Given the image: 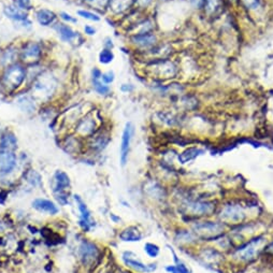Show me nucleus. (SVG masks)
Segmentation results:
<instances>
[{
    "instance_id": "a19ab883",
    "label": "nucleus",
    "mask_w": 273,
    "mask_h": 273,
    "mask_svg": "<svg viewBox=\"0 0 273 273\" xmlns=\"http://www.w3.org/2000/svg\"><path fill=\"white\" fill-rule=\"evenodd\" d=\"M114 80H115V74L113 71H106V72H103L101 75V81L106 85L112 84Z\"/></svg>"
},
{
    "instance_id": "412c9836",
    "label": "nucleus",
    "mask_w": 273,
    "mask_h": 273,
    "mask_svg": "<svg viewBox=\"0 0 273 273\" xmlns=\"http://www.w3.org/2000/svg\"><path fill=\"white\" fill-rule=\"evenodd\" d=\"M101 75L102 72L98 68H94L92 72V81H93V87L96 90L97 94L101 95V96H106L110 94V87L109 85L104 84L101 81Z\"/></svg>"
},
{
    "instance_id": "72a5a7b5",
    "label": "nucleus",
    "mask_w": 273,
    "mask_h": 273,
    "mask_svg": "<svg viewBox=\"0 0 273 273\" xmlns=\"http://www.w3.org/2000/svg\"><path fill=\"white\" fill-rule=\"evenodd\" d=\"M158 117H159V120H161V122H163L166 125H168V126H175L177 124V120H179V118H177V116L170 112V111H162V112H159L158 113Z\"/></svg>"
},
{
    "instance_id": "37998d69",
    "label": "nucleus",
    "mask_w": 273,
    "mask_h": 273,
    "mask_svg": "<svg viewBox=\"0 0 273 273\" xmlns=\"http://www.w3.org/2000/svg\"><path fill=\"white\" fill-rule=\"evenodd\" d=\"M205 2H206V0H189V4H191V6L195 10H197V11H203Z\"/></svg>"
},
{
    "instance_id": "a211bd4d",
    "label": "nucleus",
    "mask_w": 273,
    "mask_h": 273,
    "mask_svg": "<svg viewBox=\"0 0 273 273\" xmlns=\"http://www.w3.org/2000/svg\"><path fill=\"white\" fill-rule=\"evenodd\" d=\"M4 13H5V15L8 19H10L12 21H15V22H19V23L30 24V21L28 20L27 12L21 10L14 4L6 6L5 9H4Z\"/></svg>"
},
{
    "instance_id": "20e7f679",
    "label": "nucleus",
    "mask_w": 273,
    "mask_h": 273,
    "mask_svg": "<svg viewBox=\"0 0 273 273\" xmlns=\"http://www.w3.org/2000/svg\"><path fill=\"white\" fill-rule=\"evenodd\" d=\"M27 77V71L21 64H12L5 68L2 76V85L8 93L17 90Z\"/></svg>"
},
{
    "instance_id": "2eb2a0df",
    "label": "nucleus",
    "mask_w": 273,
    "mask_h": 273,
    "mask_svg": "<svg viewBox=\"0 0 273 273\" xmlns=\"http://www.w3.org/2000/svg\"><path fill=\"white\" fill-rule=\"evenodd\" d=\"M226 3V0H206L203 12L207 17L215 19L223 13Z\"/></svg>"
},
{
    "instance_id": "bb28decb",
    "label": "nucleus",
    "mask_w": 273,
    "mask_h": 273,
    "mask_svg": "<svg viewBox=\"0 0 273 273\" xmlns=\"http://www.w3.org/2000/svg\"><path fill=\"white\" fill-rule=\"evenodd\" d=\"M35 19H37L38 23L41 26L47 27V26L53 25L54 22L57 19V15L51 10L40 9L37 11V13H35Z\"/></svg>"
},
{
    "instance_id": "473e14b6",
    "label": "nucleus",
    "mask_w": 273,
    "mask_h": 273,
    "mask_svg": "<svg viewBox=\"0 0 273 273\" xmlns=\"http://www.w3.org/2000/svg\"><path fill=\"white\" fill-rule=\"evenodd\" d=\"M174 260H175V265L168 266L167 268H166L167 272L169 273H192L191 270L187 268V266L184 263H182L181 260L177 259L175 255H174Z\"/></svg>"
},
{
    "instance_id": "a18cd8bd",
    "label": "nucleus",
    "mask_w": 273,
    "mask_h": 273,
    "mask_svg": "<svg viewBox=\"0 0 273 273\" xmlns=\"http://www.w3.org/2000/svg\"><path fill=\"white\" fill-rule=\"evenodd\" d=\"M135 90V86L132 83H125V84L121 85V92L124 94H130Z\"/></svg>"
},
{
    "instance_id": "3c124183",
    "label": "nucleus",
    "mask_w": 273,
    "mask_h": 273,
    "mask_svg": "<svg viewBox=\"0 0 273 273\" xmlns=\"http://www.w3.org/2000/svg\"><path fill=\"white\" fill-rule=\"evenodd\" d=\"M160 2H169V0H160Z\"/></svg>"
},
{
    "instance_id": "ea45409f",
    "label": "nucleus",
    "mask_w": 273,
    "mask_h": 273,
    "mask_svg": "<svg viewBox=\"0 0 273 273\" xmlns=\"http://www.w3.org/2000/svg\"><path fill=\"white\" fill-rule=\"evenodd\" d=\"M85 2L96 9H106L110 0H85Z\"/></svg>"
},
{
    "instance_id": "4be33fe9",
    "label": "nucleus",
    "mask_w": 273,
    "mask_h": 273,
    "mask_svg": "<svg viewBox=\"0 0 273 273\" xmlns=\"http://www.w3.org/2000/svg\"><path fill=\"white\" fill-rule=\"evenodd\" d=\"M205 153V150L200 149L198 147H191L185 149L183 152H181L179 155H177V161L181 165H185L195 160L197 157L200 155H203Z\"/></svg>"
},
{
    "instance_id": "dca6fc26",
    "label": "nucleus",
    "mask_w": 273,
    "mask_h": 273,
    "mask_svg": "<svg viewBox=\"0 0 273 273\" xmlns=\"http://www.w3.org/2000/svg\"><path fill=\"white\" fill-rule=\"evenodd\" d=\"M16 166V156L14 152L0 150V172L4 174L10 173Z\"/></svg>"
},
{
    "instance_id": "1a4fd4ad",
    "label": "nucleus",
    "mask_w": 273,
    "mask_h": 273,
    "mask_svg": "<svg viewBox=\"0 0 273 273\" xmlns=\"http://www.w3.org/2000/svg\"><path fill=\"white\" fill-rule=\"evenodd\" d=\"M129 41L134 45L135 49H137V51H140L141 53L151 50L152 47L159 43L158 35L155 31L130 34Z\"/></svg>"
},
{
    "instance_id": "e433bc0d",
    "label": "nucleus",
    "mask_w": 273,
    "mask_h": 273,
    "mask_svg": "<svg viewBox=\"0 0 273 273\" xmlns=\"http://www.w3.org/2000/svg\"><path fill=\"white\" fill-rule=\"evenodd\" d=\"M144 252L147 253V255L151 258H156L159 253H160V248L157 244H154V243H147L144 245Z\"/></svg>"
},
{
    "instance_id": "6ab92c4d",
    "label": "nucleus",
    "mask_w": 273,
    "mask_h": 273,
    "mask_svg": "<svg viewBox=\"0 0 273 273\" xmlns=\"http://www.w3.org/2000/svg\"><path fill=\"white\" fill-rule=\"evenodd\" d=\"M136 4V0H110L108 9L113 15H121L126 13Z\"/></svg>"
},
{
    "instance_id": "9d476101",
    "label": "nucleus",
    "mask_w": 273,
    "mask_h": 273,
    "mask_svg": "<svg viewBox=\"0 0 273 273\" xmlns=\"http://www.w3.org/2000/svg\"><path fill=\"white\" fill-rule=\"evenodd\" d=\"M70 187V179L66 172L58 170L53 177V192L56 195L57 200L62 205H66L68 201L66 189Z\"/></svg>"
},
{
    "instance_id": "c03bdc74",
    "label": "nucleus",
    "mask_w": 273,
    "mask_h": 273,
    "mask_svg": "<svg viewBox=\"0 0 273 273\" xmlns=\"http://www.w3.org/2000/svg\"><path fill=\"white\" fill-rule=\"evenodd\" d=\"M59 15H61L62 20H64V21H65L66 23H68V24H70V23L75 24V23H77V22H78V20H77L76 17H74V16L71 15V14L67 13V12H62V13L59 14Z\"/></svg>"
},
{
    "instance_id": "4468645a",
    "label": "nucleus",
    "mask_w": 273,
    "mask_h": 273,
    "mask_svg": "<svg viewBox=\"0 0 273 273\" xmlns=\"http://www.w3.org/2000/svg\"><path fill=\"white\" fill-rule=\"evenodd\" d=\"M99 251L97 246L89 241H83L80 245V257L84 264H90L97 259Z\"/></svg>"
},
{
    "instance_id": "aec40b11",
    "label": "nucleus",
    "mask_w": 273,
    "mask_h": 273,
    "mask_svg": "<svg viewBox=\"0 0 273 273\" xmlns=\"http://www.w3.org/2000/svg\"><path fill=\"white\" fill-rule=\"evenodd\" d=\"M264 5V0H238V6L251 15H256L263 12Z\"/></svg>"
},
{
    "instance_id": "393cba45",
    "label": "nucleus",
    "mask_w": 273,
    "mask_h": 273,
    "mask_svg": "<svg viewBox=\"0 0 273 273\" xmlns=\"http://www.w3.org/2000/svg\"><path fill=\"white\" fill-rule=\"evenodd\" d=\"M55 29L59 37L65 42H74L78 38V32H76L72 28H71L67 24H57L55 26Z\"/></svg>"
},
{
    "instance_id": "ddd939ff",
    "label": "nucleus",
    "mask_w": 273,
    "mask_h": 273,
    "mask_svg": "<svg viewBox=\"0 0 273 273\" xmlns=\"http://www.w3.org/2000/svg\"><path fill=\"white\" fill-rule=\"evenodd\" d=\"M75 200L77 203V206H78V209L80 211V221H79V224L80 226L84 229L85 231H88L90 228L94 227L95 225V222L93 221V217H92V214H90V211L88 210L86 204L84 203V201L82 200V198L80 196H75Z\"/></svg>"
},
{
    "instance_id": "f257e3e1",
    "label": "nucleus",
    "mask_w": 273,
    "mask_h": 273,
    "mask_svg": "<svg viewBox=\"0 0 273 273\" xmlns=\"http://www.w3.org/2000/svg\"><path fill=\"white\" fill-rule=\"evenodd\" d=\"M144 75L160 83L173 81L181 77L180 65L171 57L153 59L145 63Z\"/></svg>"
},
{
    "instance_id": "9b49d317",
    "label": "nucleus",
    "mask_w": 273,
    "mask_h": 273,
    "mask_svg": "<svg viewBox=\"0 0 273 273\" xmlns=\"http://www.w3.org/2000/svg\"><path fill=\"white\" fill-rule=\"evenodd\" d=\"M122 259L128 268L139 273H151L157 269L156 264H144L143 262H141L138 256H136V254L132 252H125L122 255Z\"/></svg>"
},
{
    "instance_id": "f3484780",
    "label": "nucleus",
    "mask_w": 273,
    "mask_h": 273,
    "mask_svg": "<svg viewBox=\"0 0 273 273\" xmlns=\"http://www.w3.org/2000/svg\"><path fill=\"white\" fill-rule=\"evenodd\" d=\"M97 129V123L93 114L86 115L79 122L77 126V133L81 136H92Z\"/></svg>"
},
{
    "instance_id": "09e8293b",
    "label": "nucleus",
    "mask_w": 273,
    "mask_h": 273,
    "mask_svg": "<svg viewBox=\"0 0 273 273\" xmlns=\"http://www.w3.org/2000/svg\"><path fill=\"white\" fill-rule=\"evenodd\" d=\"M113 46H114L113 41L110 38H106L105 39V42H104V49H110V50H112Z\"/></svg>"
},
{
    "instance_id": "39448f33",
    "label": "nucleus",
    "mask_w": 273,
    "mask_h": 273,
    "mask_svg": "<svg viewBox=\"0 0 273 273\" xmlns=\"http://www.w3.org/2000/svg\"><path fill=\"white\" fill-rule=\"evenodd\" d=\"M226 225L220 222L203 221L193 225V231L198 236L199 241H215L225 233Z\"/></svg>"
},
{
    "instance_id": "7ed1b4c3",
    "label": "nucleus",
    "mask_w": 273,
    "mask_h": 273,
    "mask_svg": "<svg viewBox=\"0 0 273 273\" xmlns=\"http://www.w3.org/2000/svg\"><path fill=\"white\" fill-rule=\"evenodd\" d=\"M216 203L213 200L186 199L181 204V212L184 215L197 219L210 217L216 212Z\"/></svg>"
},
{
    "instance_id": "de8ad7c7",
    "label": "nucleus",
    "mask_w": 273,
    "mask_h": 273,
    "mask_svg": "<svg viewBox=\"0 0 273 273\" xmlns=\"http://www.w3.org/2000/svg\"><path fill=\"white\" fill-rule=\"evenodd\" d=\"M84 32H85L86 34H88V35H94L95 33H96V28H94V27L90 26V25H86V26L84 27Z\"/></svg>"
},
{
    "instance_id": "4c0bfd02",
    "label": "nucleus",
    "mask_w": 273,
    "mask_h": 273,
    "mask_svg": "<svg viewBox=\"0 0 273 273\" xmlns=\"http://www.w3.org/2000/svg\"><path fill=\"white\" fill-rule=\"evenodd\" d=\"M109 143V136L105 135V134H101L99 135L98 137L95 138V141H94V145L95 148H97L98 150H102L106 147V144Z\"/></svg>"
},
{
    "instance_id": "b1692460",
    "label": "nucleus",
    "mask_w": 273,
    "mask_h": 273,
    "mask_svg": "<svg viewBox=\"0 0 273 273\" xmlns=\"http://www.w3.org/2000/svg\"><path fill=\"white\" fill-rule=\"evenodd\" d=\"M142 238H143V233L136 226L125 228L120 234V239L124 242H138L141 241Z\"/></svg>"
},
{
    "instance_id": "49530a36",
    "label": "nucleus",
    "mask_w": 273,
    "mask_h": 273,
    "mask_svg": "<svg viewBox=\"0 0 273 273\" xmlns=\"http://www.w3.org/2000/svg\"><path fill=\"white\" fill-rule=\"evenodd\" d=\"M264 252H265L267 255L273 256V240H272L270 243H268V244L266 245Z\"/></svg>"
},
{
    "instance_id": "79ce46f5",
    "label": "nucleus",
    "mask_w": 273,
    "mask_h": 273,
    "mask_svg": "<svg viewBox=\"0 0 273 273\" xmlns=\"http://www.w3.org/2000/svg\"><path fill=\"white\" fill-rule=\"evenodd\" d=\"M14 5L16 7H19L23 11H28V10H30L32 8L31 0H15Z\"/></svg>"
},
{
    "instance_id": "f03ea898",
    "label": "nucleus",
    "mask_w": 273,
    "mask_h": 273,
    "mask_svg": "<svg viewBox=\"0 0 273 273\" xmlns=\"http://www.w3.org/2000/svg\"><path fill=\"white\" fill-rule=\"evenodd\" d=\"M266 245L267 236L265 234H258L234 248L232 257L241 264L253 263L264 252Z\"/></svg>"
},
{
    "instance_id": "c756f323",
    "label": "nucleus",
    "mask_w": 273,
    "mask_h": 273,
    "mask_svg": "<svg viewBox=\"0 0 273 273\" xmlns=\"http://www.w3.org/2000/svg\"><path fill=\"white\" fill-rule=\"evenodd\" d=\"M179 102L185 111H194L198 108L197 98L193 95L185 94L179 97Z\"/></svg>"
},
{
    "instance_id": "cd10ccee",
    "label": "nucleus",
    "mask_w": 273,
    "mask_h": 273,
    "mask_svg": "<svg viewBox=\"0 0 273 273\" xmlns=\"http://www.w3.org/2000/svg\"><path fill=\"white\" fill-rule=\"evenodd\" d=\"M17 149V139L10 132H6L0 138V150L15 152Z\"/></svg>"
},
{
    "instance_id": "f8f14e48",
    "label": "nucleus",
    "mask_w": 273,
    "mask_h": 273,
    "mask_svg": "<svg viewBox=\"0 0 273 273\" xmlns=\"http://www.w3.org/2000/svg\"><path fill=\"white\" fill-rule=\"evenodd\" d=\"M133 136H134V126L132 123H127L123 130L121 148H120V160H121L122 166H125L128 160L130 147H132Z\"/></svg>"
},
{
    "instance_id": "2f4dec72",
    "label": "nucleus",
    "mask_w": 273,
    "mask_h": 273,
    "mask_svg": "<svg viewBox=\"0 0 273 273\" xmlns=\"http://www.w3.org/2000/svg\"><path fill=\"white\" fill-rule=\"evenodd\" d=\"M147 193L155 199H162L166 197V193L163 191V188L158 185L157 183H150L147 186Z\"/></svg>"
},
{
    "instance_id": "c9c22d12",
    "label": "nucleus",
    "mask_w": 273,
    "mask_h": 273,
    "mask_svg": "<svg viewBox=\"0 0 273 273\" xmlns=\"http://www.w3.org/2000/svg\"><path fill=\"white\" fill-rule=\"evenodd\" d=\"M114 53L110 49H102L99 53V62L103 65H108L114 61Z\"/></svg>"
},
{
    "instance_id": "423d86ee",
    "label": "nucleus",
    "mask_w": 273,
    "mask_h": 273,
    "mask_svg": "<svg viewBox=\"0 0 273 273\" xmlns=\"http://www.w3.org/2000/svg\"><path fill=\"white\" fill-rule=\"evenodd\" d=\"M57 81L50 72H41L34 78L31 84V95L33 98L47 99L55 93Z\"/></svg>"
},
{
    "instance_id": "a878e982",
    "label": "nucleus",
    "mask_w": 273,
    "mask_h": 273,
    "mask_svg": "<svg viewBox=\"0 0 273 273\" xmlns=\"http://www.w3.org/2000/svg\"><path fill=\"white\" fill-rule=\"evenodd\" d=\"M32 207L43 213H47V214L54 215L58 212V208L51 200L47 199H35L32 203Z\"/></svg>"
},
{
    "instance_id": "7c9ffc66",
    "label": "nucleus",
    "mask_w": 273,
    "mask_h": 273,
    "mask_svg": "<svg viewBox=\"0 0 273 273\" xmlns=\"http://www.w3.org/2000/svg\"><path fill=\"white\" fill-rule=\"evenodd\" d=\"M200 256L205 260V262L212 263V264H217L221 260L222 254L219 250H216V248L207 247L203 252H201Z\"/></svg>"
},
{
    "instance_id": "5701e85b",
    "label": "nucleus",
    "mask_w": 273,
    "mask_h": 273,
    "mask_svg": "<svg viewBox=\"0 0 273 273\" xmlns=\"http://www.w3.org/2000/svg\"><path fill=\"white\" fill-rule=\"evenodd\" d=\"M174 239L175 242L179 245H193L199 241L198 236L195 234V232L193 230H188V229H182L180 231H177Z\"/></svg>"
},
{
    "instance_id": "0eeeda50",
    "label": "nucleus",
    "mask_w": 273,
    "mask_h": 273,
    "mask_svg": "<svg viewBox=\"0 0 273 273\" xmlns=\"http://www.w3.org/2000/svg\"><path fill=\"white\" fill-rule=\"evenodd\" d=\"M219 219L225 225L238 226V225H241L245 222L247 219V213L242 205L238 203H229L221 209Z\"/></svg>"
},
{
    "instance_id": "c85d7f7f",
    "label": "nucleus",
    "mask_w": 273,
    "mask_h": 273,
    "mask_svg": "<svg viewBox=\"0 0 273 273\" xmlns=\"http://www.w3.org/2000/svg\"><path fill=\"white\" fill-rule=\"evenodd\" d=\"M17 105L24 111V112H33L35 109V103H34V98L32 95L25 94L21 95L17 97Z\"/></svg>"
},
{
    "instance_id": "8fccbe9b",
    "label": "nucleus",
    "mask_w": 273,
    "mask_h": 273,
    "mask_svg": "<svg viewBox=\"0 0 273 273\" xmlns=\"http://www.w3.org/2000/svg\"><path fill=\"white\" fill-rule=\"evenodd\" d=\"M226 2L228 3V4H230V5H236V6H238V0H226Z\"/></svg>"
},
{
    "instance_id": "6e6552de",
    "label": "nucleus",
    "mask_w": 273,
    "mask_h": 273,
    "mask_svg": "<svg viewBox=\"0 0 273 273\" xmlns=\"http://www.w3.org/2000/svg\"><path fill=\"white\" fill-rule=\"evenodd\" d=\"M19 57L23 64L27 66H35L42 58V47L38 42L29 41L23 45L19 53Z\"/></svg>"
},
{
    "instance_id": "58836bf2",
    "label": "nucleus",
    "mask_w": 273,
    "mask_h": 273,
    "mask_svg": "<svg viewBox=\"0 0 273 273\" xmlns=\"http://www.w3.org/2000/svg\"><path fill=\"white\" fill-rule=\"evenodd\" d=\"M78 15L83 17V19H85V20L92 21V22H99L100 21V16L98 14L94 13V12L88 11V10H79Z\"/></svg>"
},
{
    "instance_id": "f704fd0d",
    "label": "nucleus",
    "mask_w": 273,
    "mask_h": 273,
    "mask_svg": "<svg viewBox=\"0 0 273 273\" xmlns=\"http://www.w3.org/2000/svg\"><path fill=\"white\" fill-rule=\"evenodd\" d=\"M15 57H17V51L13 50V49H11V47H9L8 50H6L2 56V62L3 64L8 67L12 64H15L14 63V59Z\"/></svg>"
}]
</instances>
